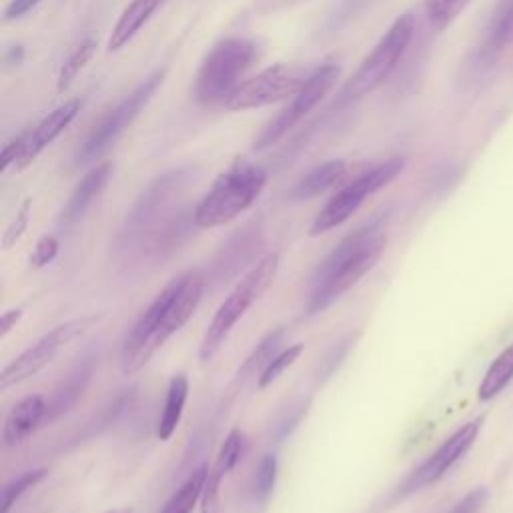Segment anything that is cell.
Returning a JSON list of instances; mask_svg holds the SVG:
<instances>
[{"instance_id": "1", "label": "cell", "mask_w": 513, "mask_h": 513, "mask_svg": "<svg viewBox=\"0 0 513 513\" xmlns=\"http://www.w3.org/2000/svg\"><path fill=\"white\" fill-rule=\"evenodd\" d=\"M387 233L383 221H373L347 235L315 269L307 313L317 315L355 287L383 257Z\"/></svg>"}, {"instance_id": "2", "label": "cell", "mask_w": 513, "mask_h": 513, "mask_svg": "<svg viewBox=\"0 0 513 513\" xmlns=\"http://www.w3.org/2000/svg\"><path fill=\"white\" fill-rule=\"evenodd\" d=\"M267 173L263 167L239 161L219 175L209 193L193 211V223L201 229H215L245 213L263 193Z\"/></svg>"}, {"instance_id": "3", "label": "cell", "mask_w": 513, "mask_h": 513, "mask_svg": "<svg viewBox=\"0 0 513 513\" xmlns=\"http://www.w3.org/2000/svg\"><path fill=\"white\" fill-rule=\"evenodd\" d=\"M259 57V47L251 39L231 37L217 43L203 59L197 79L195 97L205 107L225 105L235 89L243 83L245 73Z\"/></svg>"}, {"instance_id": "4", "label": "cell", "mask_w": 513, "mask_h": 513, "mask_svg": "<svg viewBox=\"0 0 513 513\" xmlns=\"http://www.w3.org/2000/svg\"><path fill=\"white\" fill-rule=\"evenodd\" d=\"M277 271H279V255L267 253L241 277V281L235 285L229 297L221 303V307L217 309L213 321L205 331V337L199 347V359L203 363L213 361V357L219 353V349L231 335L233 327L269 289Z\"/></svg>"}, {"instance_id": "5", "label": "cell", "mask_w": 513, "mask_h": 513, "mask_svg": "<svg viewBox=\"0 0 513 513\" xmlns=\"http://www.w3.org/2000/svg\"><path fill=\"white\" fill-rule=\"evenodd\" d=\"M415 31L413 15L405 13L395 19V23L387 29V33L379 39L373 51L363 59L355 75L345 83L339 101L335 105H349L353 101L363 99L365 95L373 93L381 87L395 67L399 65L401 57L405 55Z\"/></svg>"}, {"instance_id": "6", "label": "cell", "mask_w": 513, "mask_h": 513, "mask_svg": "<svg viewBox=\"0 0 513 513\" xmlns=\"http://www.w3.org/2000/svg\"><path fill=\"white\" fill-rule=\"evenodd\" d=\"M403 169H405V159L391 157V159L367 169L365 173H361L357 179L347 183L343 189H339L327 201V205L315 217V221L309 229V235L311 237L325 235V233L337 229L339 225H343L345 221H349L357 213V209L365 203L367 197L375 195L377 191L387 187L391 181H395Z\"/></svg>"}, {"instance_id": "7", "label": "cell", "mask_w": 513, "mask_h": 513, "mask_svg": "<svg viewBox=\"0 0 513 513\" xmlns=\"http://www.w3.org/2000/svg\"><path fill=\"white\" fill-rule=\"evenodd\" d=\"M317 67L307 65H275L259 75L243 81L235 93L227 99L225 109L229 111H251L269 107L273 103H281L293 99Z\"/></svg>"}, {"instance_id": "8", "label": "cell", "mask_w": 513, "mask_h": 513, "mask_svg": "<svg viewBox=\"0 0 513 513\" xmlns=\"http://www.w3.org/2000/svg\"><path fill=\"white\" fill-rule=\"evenodd\" d=\"M167 71L159 69L151 77H147L129 97H125L103 121L93 129L85 145L81 147L77 155V163H91L99 159L141 115V111L147 107V103L153 99L157 89L163 85Z\"/></svg>"}, {"instance_id": "9", "label": "cell", "mask_w": 513, "mask_h": 513, "mask_svg": "<svg viewBox=\"0 0 513 513\" xmlns=\"http://www.w3.org/2000/svg\"><path fill=\"white\" fill-rule=\"evenodd\" d=\"M97 315H85L79 319H71L53 331H49L45 337H41L33 347H29L25 353H21L17 359H13L3 373H0V389H9L17 383H23L31 377H35L39 371H43L71 341L81 337L91 325L97 321Z\"/></svg>"}, {"instance_id": "10", "label": "cell", "mask_w": 513, "mask_h": 513, "mask_svg": "<svg viewBox=\"0 0 513 513\" xmlns=\"http://www.w3.org/2000/svg\"><path fill=\"white\" fill-rule=\"evenodd\" d=\"M341 75L337 65H323L311 75L305 87L291 99V103L263 129L259 139L255 141V151H265L279 143L293 127H297L333 89Z\"/></svg>"}, {"instance_id": "11", "label": "cell", "mask_w": 513, "mask_h": 513, "mask_svg": "<svg viewBox=\"0 0 513 513\" xmlns=\"http://www.w3.org/2000/svg\"><path fill=\"white\" fill-rule=\"evenodd\" d=\"M483 417H477L463 427H459L443 445H439L397 489L395 499H403L415 491H421L433 483H437L475 443Z\"/></svg>"}, {"instance_id": "12", "label": "cell", "mask_w": 513, "mask_h": 513, "mask_svg": "<svg viewBox=\"0 0 513 513\" xmlns=\"http://www.w3.org/2000/svg\"><path fill=\"white\" fill-rule=\"evenodd\" d=\"M81 103L79 101H67L59 109H55L49 117H45L35 129L21 135V155L15 161L17 171H25L29 165L37 161V157L51 145L55 139L75 121L79 115Z\"/></svg>"}, {"instance_id": "13", "label": "cell", "mask_w": 513, "mask_h": 513, "mask_svg": "<svg viewBox=\"0 0 513 513\" xmlns=\"http://www.w3.org/2000/svg\"><path fill=\"white\" fill-rule=\"evenodd\" d=\"M241 453H243V433L239 429H233L227 435L225 443L221 445V451L217 455L213 469H209L207 483L201 495V513H221V483L239 463Z\"/></svg>"}, {"instance_id": "14", "label": "cell", "mask_w": 513, "mask_h": 513, "mask_svg": "<svg viewBox=\"0 0 513 513\" xmlns=\"http://www.w3.org/2000/svg\"><path fill=\"white\" fill-rule=\"evenodd\" d=\"M49 401L43 395H29L21 399L7 415L3 427V441L7 447L23 445L47 421Z\"/></svg>"}, {"instance_id": "15", "label": "cell", "mask_w": 513, "mask_h": 513, "mask_svg": "<svg viewBox=\"0 0 513 513\" xmlns=\"http://www.w3.org/2000/svg\"><path fill=\"white\" fill-rule=\"evenodd\" d=\"M263 245V231L259 225L249 223L247 227L239 229L229 243L223 247L221 255L215 261V277L217 279H231L239 273V269H243L245 265H249L255 257V253L259 251V247Z\"/></svg>"}, {"instance_id": "16", "label": "cell", "mask_w": 513, "mask_h": 513, "mask_svg": "<svg viewBox=\"0 0 513 513\" xmlns=\"http://www.w3.org/2000/svg\"><path fill=\"white\" fill-rule=\"evenodd\" d=\"M97 367V355H85L75 369L63 379V383L55 389L51 401H49V411H47V423H53L59 419L63 413H67L87 391L91 377Z\"/></svg>"}, {"instance_id": "17", "label": "cell", "mask_w": 513, "mask_h": 513, "mask_svg": "<svg viewBox=\"0 0 513 513\" xmlns=\"http://www.w3.org/2000/svg\"><path fill=\"white\" fill-rule=\"evenodd\" d=\"M115 167L111 163H101L95 169H91L83 181L77 185L73 191L71 199L67 201L63 213H61V225L63 227H73L77 221L83 219L87 209L93 205V201L105 191L113 177Z\"/></svg>"}, {"instance_id": "18", "label": "cell", "mask_w": 513, "mask_h": 513, "mask_svg": "<svg viewBox=\"0 0 513 513\" xmlns=\"http://www.w3.org/2000/svg\"><path fill=\"white\" fill-rule=\"evenodd\" d=\"M167 3V0H131L121 13L117 25L113 27V33L109 37L107 49L111 53L121 51L133 37L151 21V17Z\"/></svg>"}, {"instance_id": "19", "label": "cell", "mask_w": 513, "mask_h": 513, "mask_svg": "<svg viewBox=\"0 0 513 513\" xmlns=\"http://www.w3.org/2000/svg\"><path fill=\"white\" fill-rule=\"evenodd\" d=\"M345 175H347V165L343 161H329L313 169L311 173H307L291 191V199L293 201L315 199L325 191L333 189L337 183H341Z\"/></svg>"}, {"instance_id": "20", "label": "cell", "mask_w": 513, "mask_h": 513, "mask_svg": "<svg viewBox=\"0 0 513 513\" xmlns=\"http://www.w3.org/2000/svg\"><path fill=\"white\" fill-rule=\"evenodd\" d=\"M187 397H189V379H187V375L179 373L169 383L165 407H163V413L159 417L157 437L161 441H169L173 437V433L177 431V427L181 423V417H183V411H185Z\"/></svg>"}, {"instance_id": "21", "label": "cell", "mask_w": 513, "mask_h": 513, "mask_svg": "<svg viewBox=\"0 0 513 513\" xmlns=\"http://www.w3.org/2000/svg\"><path fill=\"white\" fill-rule=\"evenodd\" d=\"M287 335V329L285 327H279V329H273L269 335H265L261 339V343L253 349V353L245 359V363L239 367L233 383H231V391L237 387H243L251 377H259L261 371L269 365V361L279 353V347L283 343Z\"/></svg>"}, {"instance_id": "22", "label": "cell", "mask_w": 513, "mask_h": 513, "mask_svg": "<svg viewBox=\"0 0 513 513\" xmlns=\"http://www.w3.org/2000/svg\"><path fill=\"white\" fill-rule=\"evenodd\" d=\"M513 379V343L509 347H505L495 361L489 365V369L485 371L479 389H477V397L481 401H489L493 397H497Z\"/></svg>"}, {"instance_id": "23", "label": "cell", "mask_w": 513, "mask_h": 513, "mask_svg": "<svg viewBox=\"0 0 513 513\" xmlns=\"http://www.w3.org/2000/svg\"><path fill=\"white\" fill-rule=\"evenodd\" d=\"M207 475H209V467L205 463L199 465L189 475V479L181 485V489H177V493L167 501L161 513H191L203 495Z\"/></svg>"}, {"instance_id": "24", "label": "cell", "mask_w": 513, "mask_h": 513, "mask_svg": "<svg viewBox=\"0 0 513 513\" xmlns=\"http://www.w3.org/2000/svg\"><path fill=\"white\" fill-rule=\"evenodd\" d=\"M511 37H513V0H503L491 23V31L487 35L485 55L487 57L497 55L509 43Z\"/></svg>"}, {"instance_id": "25", "label": "cell", "mask_w": 513, "mask_h": 513, "mask_svg": "<svg viewBox=\"0 0 513 513\" xmlns=\"http://www.w3.org/2000/svg\"><path fill=\"white\" fill-rule=\"evenodd\" d=\"M469 3L471 0H423V9L429 25L435 31H445Z\"/></svg>"}, {"instance_id": "26", "label": "cell", "mask_w": 513, "mask_h": 513, "mask_svg": "<svg viewBox=\"0 0 513 513\" xmlns=\"http://www.w3.org/2000/svg\"><path fill=\"white\" fill-rule=\"evenodd\" d=\"M303 351H305V345H303V343H295V345H289L287 349L279 351V353L269 361V365L261 371V375L257 377V387H259V389H267L269 385H273V383L301 357Z\"/></svg>"}, {"instance_id": "27", "label": "cell", "mask_w": 513, "mask_h": 513, "mask_svg": "<svg viewBox=\"0 0 513 513\" xmlns=\"http://www.w3.org/2000/svg\"><path fill=\"white\" fill-rule=\"evenodd\" d=\"M95 51H97V43H95L93 39H89V41H85L83 45H79V47L75 49V53L65 61V65H63V69H61V73H59V79H57V87H59L61 93L71 87V83L77 79V75H79V73L87 67V63L93 59Z\"/></svg>"}, {"instance_id": "28", "label": "cell", "mask_w": 513, "mask_h": 513, "mask_svg": "<svg viewBox=\"0 0 513 513\" xmlns=\"http://www.w3.org/2000/svg\"><path fill=\"white\" fill-rule=\"evenodd\" d=\"M49 475L47 467H39L33 471L23 473L19 479L11 481L3 491V513H11V509L19 503V499L29 493L33 487H37L45 477Z\"/></svg>"}, {"instance_id": "29", "label": "cell", "mask_w": 513, "mask_h": 513, "mask_svg": "<svg viewBox=\"0 0 513 513\" xmlns=\"http://www.w3.org/2000/svg\"><path fill=\"white\" fill-rule=\"evenodd\" d=\"M277 473H279V461L273 453L263 455L255 469V479H253V493L257 495L259 501H267L269 495L275 489L277 483Z\"/></svg>"}, {"instance_id": "30", "label": "cell", "mask_w": 513, "mask_h": 513, "mask_svg": "<svg viewBox=\"0 0 513 513\" xmlns=\"http://www.w3.org/2000/svg\"><path fill=\"white\" fill-rule=\"evenodd\" d=\"M355 343V335L351 333V335H347L343 341H339L327 355H325V359L321 361V373H319V379L321 381H325V379H329L333 373H335V369L341 365V361L345 359V355L349 353V347Z\"/></svg>"}, {"instance_id": "31", "label": "cell", "mask_w": 513, "mask_h": 513, "mask_svg": "<svg viewBox=\"0 0 513 513\" xmlns=\"http://www.w3.org/2000/svg\"><path fill=\"white\" fill-rule=\"evenodd\" d=\"M31 207H33V201L31 199H25V203L21 205L15 221L9 225V229L5 231V237H3V247L5 249H11L13 245H17V241L23 237V233L27 231L29 227V219H31Z\"/></svg>"}, {"instance_id": "32", "label": "cell", "mask_w": 513, "mask_h": 513, "mask_svg": "<svg viewBox=\"0 0 513 513\" xmlns=\"http://www.w3.org/2000/svg\"><path fill=\"white\" fill-rule=\"evenodd\" d=\"M59 249H61V245H59L57 237H53V235L41 237L33 255H31V267H35V269L47 267L49 263H53L57 259Z\"/></svg>"}, {"instance_id": "33", "label": "cell", "mask_w": 513, "mask_h": 513, "mask_svg": "<svg viewBox=\"0 0 513 513\" xmlns=\"http://www.w3.org/2000/svg\"><path fill=\"white\" fill-rule=\"evenodd\" d=\"M485 501H487V489L477 487V489L469 491V493L453 507L451 513H477V511L483 507Z\"/></svg>"}, {"instance_id": "34", "label": "cell", "mask_w": 513, "mask_h": 513, "mask_svg": "<svg viewBox=\"0 0 513 513\" xmlns=\"http://www.w3.org/2000/svg\"><path fill=\"white\" fill-rule=\"evenodd\" d=\"M41 0H11L9 7L5 9V21H17L31 13Z\"/></svg>"}, {"instance_id": "35", "label": "cell", "mask_w": 513, "mask_h": 513, "mask_svg": "<svg viewBox=\"0 0 513 513\" xmlns=\"http://www.w3.org/2000/svg\"><path fill=\"white\" fill-rule=\"evenodd\" d=\"M21 317H23V309L21 307L7 311L3 315V319H0V337H7L15 329V325L21 321Z\"/></svg>"}, {"instance_id": "36", "label": "cell", "mask_w": 513, "mask_h": 513, "mask_svg": "<svg viewBox=\"0 0 513 513\" xmlns=\"http://www.w3.org/2000/svg\"><path fill=\"white\" fill-rule=\"evenodd\" d=\"M105 513H133L131 507H117V509H111V511H105Z\"/></svg>"}]
</instances>
